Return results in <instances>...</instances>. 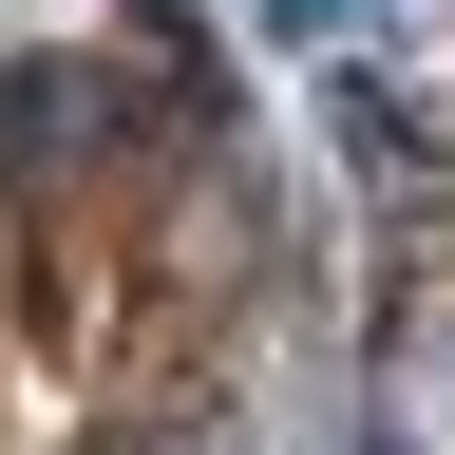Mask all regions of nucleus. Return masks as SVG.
Here are the masks:
<instances>
[{"instance_id":"nucleus-1","label":"nucleus","mask_w":455,"mask_h":455,"mask_svg":"<svg viewBox=\"0 0 455 455\" xmlns=\"http://www.w3.org/2000/svg\"><path fill=\"white\" fill-rule=\"evenodd\" d=\"M379 455H455V284L379 341Z\"/></svg>"}]
</instances>
